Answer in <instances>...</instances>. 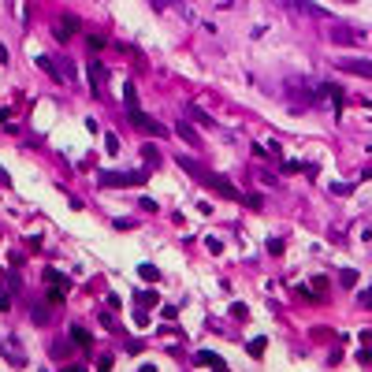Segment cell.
I'll use <instances>...</instances> for the list:
<instances>
[{"label": "cell", "instance_id": "obj_1", "mask_svg": "<svg viewBox=\"0 0 372 372\" xmlns=\"http://www.w3.org/2000/svg\"><path fill=\"white\" fill-rule=\"evenodd\" d=\"M179 168L186 171V175H194L201 186H208V190H216L220 197H231V201H242V194H238V186H231L224 175H216V171H208V168H201L197 160H190V157H179Z\"/></svg>", "mask_w": 372, "mask_h": 372}, {"label": "cell", "instance_id": "obj_2", "mask_svg": "<svg viewBox=\"0 0 372 372\" xmlns=\"http://www.w3.org/2000/svg\"><path fill=\"white\" fill-rule=\"evenodd\" d=\"M123 101H127V116H130V123H134V127H141V130H149V134H164V127H160V123H153L145 112H141V104H138V90L134 86H123Z\"/></svg>", "mask_w": 372, "mask_h": 372}, {"label": "cell", "instance_id": "obj_3", "mask_svg": "<svg viewBox=\"0 0 372 372\" xmlns=\"http://www.w3.org/2000/svg\"><path fill=\"white\" fill-rule=\"evenodd\" d=\"M145 179H149L145 171H101L104 186H141Z\"/></svg>", "mask_w": 372, "mask_h": 372}, {"label": "cell", "instance_id": "obj_4", "mask_svg": "<svg viewBox=\"0 0 372 372\" xmlns=\"http://www.w3.org/2000/svg\"><path fill=\"white\" fill-rule=\"evenodd\" d=\"M37 67H41V71H49L56 82H75V67H71L67 60H63V63H56L52 56H37Z\"/></svg>", "mask_w": 372, "mask_h": 372}, {"label": "cell", "instance_id": "obj_5", "mask_svg": "<svg viewBox=\"0 0 372 372\" xmlns=\"http://www.w3.org/2000/svg\"><path fill=\"white\" fill-rule=\"evenodd\" d=\"M328 37H331L335 45H361V41H365V30H357V26L339 23L335 30H328Z\"/></svg>", "mask_w": 372, "mask_h": 372}, {"label": "cell", "instance_id": "obj_6", "mask_svg": "<svg viewBox=\"0 0 372 372\" xmlns=\"http://www.w3.org/2000/svg\"><path fill=\"white\" fill-rule=\"evenodd\" d=\"M335 67L346 71V75H357V79H372V63L368 60H335Z\"/></svg>", "mask_w": 372, "mask_h": 372}, {"label": "cell", "instance_id": "obj_7", "mask_svg": "<svg viewBox=\"0 0 372 372\" xmlns=\"http://www.w3.org/2000/svg\"><path fill=\"white\" fill-rule=\"evenodd\" d=\"M283 8H287V12H302L309 19H328V12L317 8V4H309V0H283Z\"/></svg>", "mask_w": 372, "mask_h": 372}, {"label": "cell", "instance_id": "obj_8", "mask_svg": "<svg viewBox=\"0 0 372 372\" xmlns=\"http://www.w3.org/2000/svg\"><path fill=\"white\" fill-rule=\"evenodd\" d=\"M90 79H93V93L104 97V63L101 60H90Z\"/></svg>", "mask_w": 372, "mask_h": 372}, {"label": "cell", "instance_id": "obj_9", "mask_svg": "<svg viewBox=\"0 0 372 372\" xmlns=\"http://www.w3.org/2000/svg\"><path fill=\"white\" fill-rule=\"evenodd\" d=\"M75 30H79V19H75V15H63V19H60V26H56L52 34L60 37V41H67V37H71Z\"/></svg>", "mask_w": 372, "mask_h": 372}, {"label": "cell", "instance_id": "obj_10", "mask_svg": "<svg viewBox=\"0 0 372 372\" xmlns=\"http://www.w3.org/2000/svg\"><path fill=\"white\" fill-rule=\"evenodd\" d=\"M179 138H183V141H190V145H194V149H201V134H197V130L194 127H190V123H183V119H179Z\"/></svg>", "mask_w": 372, "mask_h": 372}, {"label": "cell", "instance_id": "obj_11", "mask_svg": "<svg viewBox=\"0 0 372 372\" xmlns=\"http://www.w3.org/2000/svg\"><path fill=\"white\" fill-rule=\"evenodd\" d=\"M45 279H49L52 287H60V290H71V279H67V275H56V272H45Z\"/></svg>", "mask_w": 372, "mask_h": 372}, {"label": "cell", "instance_id": "obj_12", "mask_svg": "<svg viewBox=\"0 0 372 372\" xmlns=\"http://www.w3.org/2000/svg\"><path fill=\"white\" fill-rule=\"evenodd\" d=\"M246 350H250V357H261L264 350H268V339H250V346H246Z\"/></svg>", "mask_w": 372, "mask_h": 372}, {"label": "cell", "instance_id": "obj_13", "mask_svg": "<svg viewBox=\"0 0 372 372\" xmlns=\"http://www.w3.org/2000/svg\"><path fill=\"white\" fill-rule=\"evenodd\" d=\"M71 339L79 342V346H90V331H86V328H79V324L71 328Z\"/></svg>", "mask_w": 372, "mask_h": 372}, {"label": "cell", "instance_id": "obj_14", "mask_svg": "<svg viewBox=\"0 0 372 372\" xmlns=\"http://www.w3.org/2000/svg\"><path fill=\"white\" fill-rule=\"evenodd\" d=\"M212 361H216L212 350H197V354H194V365H212Z\"/></svg>", "mask_w": 372, "mask_h": 372}, {"label": "cell", "instance_id": "obj_15", "mask_svg": "<svg viewBox=\"0 0 372 372\" xmlns=\"http://www.w3.org/2000/svg\"><path fill=\"white\" fill-rule=\"evenodd\" d=\"M138 275H141V279H149V283H153V279H160V272L153 268V264H141V268H138Z\"/></svg>", "mask_w": 372, "mask_h": 372}, {"label": "cell", "instance_id": "obj_16", "mask_svg": "<svg viewBox=\"0 0 372 372\" xmlns=\"http://www.w3.org/2000/svg\"><path fill=\"white\" fill-rule=\"evenodd\" d=\"M104 145H108V153H119V138L116 134H104Z\"/></svg>", "mask_w": 372, "mask_h": 372}, {"label": "cell", "instance_id": "obj_17", "mask_svg": "<svg viewBox=\"0 0 372 372\" xmlns=\"http://www.w3.org/2000/svg\"><path fill=\"white\" fill-rule=\"evenodd\" d=\"M190 116H194L197 123H208V116H205V112H201V108H197V104H190Z\"/></svg>", "mask_w": 372, "mask_h": 372}, {"label": "cell", "instance_id": "obj_18", "mask_svg": "<svg viewBox=\"0 0 372 372\" xmlns=\"http://www.w3.org/2000/svg\"><path fill=\"white\" fill-rule=\"evenodd\" d=\"M141 157H145L149 164H157V160H160V157H157V149H153V145H145V149H141Z\"/></svg>", "mask_w": 372, "mask_h": 372}, {"label": "cell", "instance_id": "obj_19", "mask_svg": "<svg viewBox=\"0 0 372 372\" xmlns=\"http://www.w3.org/2000/svg\"><path fill=\"white\" fill-rule=\"evenodd\" d=\"M268 253H272V257L283 253V242H279V238H272V242H268Z\"/></svg>", "mask_w": 372, "mask_h": 372}, {"label": "cell", "instance_id": "obj_20", "mask_svg": "<svg viewBox=\"0 0 372 372\" xmlns=\"http://www.w3.org/2000/svg\"><path fill=\"white\" fill-rule=\"evenodd\" d=\"M208 253H224V242H220V238H208Z\"/></svg>", "mask_w": 372, "mask_h": 372}, {"label": "cell", "instance_id": "obj_21", "mask_svg": "<svg viewBox=\"0 0 372 372\" xmlns=\"http://www.w3.org/2000/svg\"><path fill=\"white\" fill-rule=\"evenodd\" d=\"M138 302H141V305H149V309H153V305H157V294H153V290H149V294H141V298H138Z\"/></svg>", "mask_w": 372, "mask_h": 372}, {"label": "cell", "instance_id": "obj_22", "mask_svg": "<svg viewBox=\"0 0 372 372\" xmlns=\"http://www.w3.org/2000/svg\"><path fill=\"white\" fill-rule=\"evenodd\" d=\"M331 190H335V194H350L354 186H350V183H331Z\"/></svg>", "mask_w": 372, "mask_h": 372}, {"label": "cell", "instance_id": "obj_23", "mask_svg": "<svg viewBox=\"0 0 372 372\" xmlns=\"http://www.w3.org/2000/svg\"><path fill=\"white\" fill-rule=\"evenodd\" d=\"M212 372H227V365L220 361V354H216V361H212Z\"/></svg>", "mask_w": 372, "mask_h": 372}, {"label": "cell", "instance_id": "obj_24", "mask_svg": "<svg viewBox=\"0 0 372 372\" xmlns=\"http://www.w3.org/2000/svg\"><path fill=\"white\" fill-rule=\"evenodd\" d=\"M8 305H12V302H8V294L0 290V313H8Z\"/></svg>", "mask_w": 372, "mask_h": 372}, {"label": "cell", "instance_id": "obj_25", "mask_svg": "<svg viewBox=\"0 0 372 372\" xmlns=\"http://www.w3.org/2000/svg\"><path fill=\"white\" fill-rule=\"evenodd\" d=\"M0 63H8V49H4V45H0Z\"/></svg>", "mask_w": 372, "mask_h": 372}, {"label": "cell", "instance_id": "obj_26", "mask_svg": "<svg viewBox=\"0 0 372 372\" xmlns=\"http://www.w3.org/2000/svg\"><path fill=\"white\" fill-rule=\"evenodd\" d=\"M63 372H86V368L82 365H71V368H63Z\"/></svg>", "mask_w": 372, "mask_h": 372}, {"label": "cell", "instance_id": "obj_27", "mask_svg": "<svg viewBox=\"0 0 372 372\" xmlns=\"http://www.w3.org/2000/svg\"><path fill=\"white\" fill-rule=\"evenodd\" d=\"M342 4H357V0H342Z\"/></svg>", "mask_w": 372, "mask_h": 372}]
</instances>
